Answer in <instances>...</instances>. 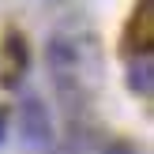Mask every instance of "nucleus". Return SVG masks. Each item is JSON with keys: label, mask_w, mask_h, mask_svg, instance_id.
<instances>
[{"label": "nucleus", "mask_w": 154, "mask_h": 154, "mask_svg": "<svg viewBox=\"0 0 154 154\" xmlns=\"http://www.w3.org/2000/svg\"><path fill=\"white\" fill-rule=\"evenodd\" d=\"M30 68V49H26V38L19 30H8L4 45H0V87H19L23 75Z\"/></svg>", "instance_id": "obj_1"}, {"label": "nucleus", "mask_w": 154, "mask_h": 154, "mask_svg": "<svg viewBox=\"0 0 154 154\" xmlns=\"http://www.w3.org/2000/svg\"><path fill=\"white\" fill-rule=\"evenodd\" d=\"M19 132L30 147H53V117L38 98H26L19 105Z\"/></svg>", "instance_id": "obj_2"}, {"label": "nucleus", "mask_w": 154, "mask_h": 154, "mask_svg": "<svg viewBox=\"0 0 154 154\" xmlns=\"http://www.w3.org/2000/svg\"><path fill=\"white\" fill-rule=\"evenodd\" d=\"M132 34H139L135 49H139V53H150V45H154V0H143L139 11L132 15Z\"/></svg>", "instance_id": "obj_3"}, {"label": "nucleus", "mask_w": 154, "mask_h": 154, "mask_svg": "<svg viewBox=\"0 0 154 154\" xmlns=\"http://www.w3.org/2000/svg\"><path fill=\"white\" fill-rule=\"evenodd\" d=\"M150 75H154V68H150V53H139V64H132L128 68V87L135 90V94H150Z\"/></svg>", "instance_id": "obj_4"}]
</instances>
